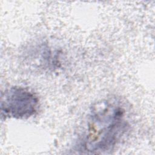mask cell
I'll use <instances>...</instances> for the list:
<instances>
[{
	"mask_svg": "<svg viewBox=\"0 0 155 155\" xmlns=\"http://www.w3.org/2000/svg\"><path fill=\"white\" fill-rule=\"evenodd\" d=\"M39 107V99L29 89L14 86L1 95V116L9 118L27 119L33 116Z\"/></svg>",
	"mask_w": 155,
	"mask_h": 155,
	"instance_id": "7a4b0ae2",
	"label": "cell"
},
{
	"mask_svg": "<svg viewBox=\"0 0 155 155\" xmlns=\"http://www.w3.org/2000/svg\"><path fill=\"white\" fill-rule=\"evenodd\" d=\"M82 150L91 153L111 150L127 130L125 110L114 102H99L92 107Z\"/></svg>",
	"mask_w": 155,
	"mask_h": 155,
	"instance_id": "6da1fadb",
	"label": "cell"
}]
</instances>
